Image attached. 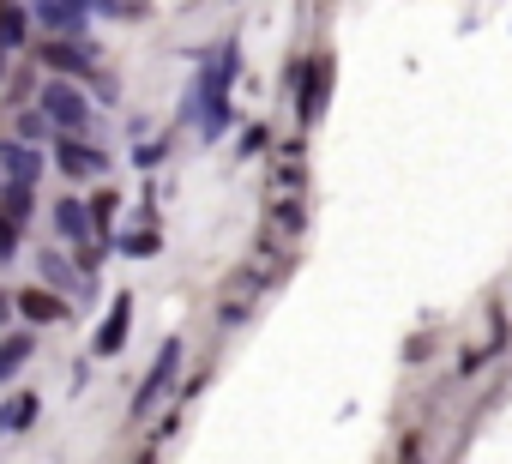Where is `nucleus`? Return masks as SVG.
Listing matches in <instances>:
<instances>
[{
    "instance_id": "nucleus-20",
    "label": "nucleus",
    "mask_w": 512,
    "mask_h": 464,
    "mask_svg": "<svg viewBox=\"0 0 512 464\" xmlns=\"http://www.w3.org/2000/svg\"><path fill=\"white\" fill-rule=\"evenodd\" d=\"M49 127H55V121H49L43 109H19V139H43Z\"/></svg>"
},
{
    "instance_id": "nucleus-7",
    "label": "nucleus",
    "mask_w": 512,
    "mask_h": 464,
    "mask_svg": "<svg viewBox=\"0 0 512 464\" xmlns=\"http://www.w3.org/2000/svg\"><path fill=\"white\" fill-rule=\"evenodd\" d=\"M37 55H43L61 79H67V73H91V67H97V49H91L85 37H49Z\"/></svg>"
},
{
    "instance_id": "nucleus-4",
    "label": "nucleus",
    "mask_w": 512,
    "mask_h": 464,
    "mask_svg": "<svg viewBox=\"0 0 512 464\" xmlns=\"http://www.w3.org/2000/svg\"><path fill=\"white\" fill-rule=\"evenodd\" d=\"M266 284H272V278H266L260 266H241V272L229 278V302L217 308V326H241V320L253 314V302L266 296Z\"/></svg>"
},
{
    "instance_id": "nucleus-15",
    "label": "nucleus",
    "mask_w": 512,
    "mask_h": 464,
    "mask_svg": "<svg viewBox=\"0 0 512 464\" xmlns=\"http://www.w3.org/2000/svg\"><path fill=\"white\" fill-rule=\"evenodd\" d=\"M43 31H79L85 25V7H67V0H37V13H31Z\"/></svg>"
},
{
    "instance_id": "nucleus-19",
    "label": "nucleus",
    "mask_w": 512,
    "mask_h": 464,
    "mask_svg": "<svg viewBox=\"0 0 512 464\" xmlns=\"http://www.w3.org/2000/svg\"><path fill=\"white\" fill-rule=\"evenodd\" d=\"M115 248H121V254H133V260H151V254H157V248H163V242H157V236H151V229H139V236H121V242H115Z\"/></svg>"
},
{
    "instance_id": "nucleus-23",
    "label": "nucleus",
    "mask_w": 512,
    "mask_h": 464,
    "mask_svg": "<svg viewBox=\"0 0 512 464\" xmlns=\"http://www.w3.org/2000/svg\"><path fill=\"white\" fill-rule=\"evenodd\" d=\"M163 151H169V145H163V139H151V145H139V157H133V163H139V169H157V163H163Z\"/></svg>"
},
{
    "instance_id": "nucleus-14",
    "label": "nucleus",
    "mask_w": 512,
    "mask_h": 464,
    "mask_svg": "<svg viewBox=\"0 0 512 464\" xmlns=\"http://www.w3.org/2000/svg\"><path fill=\"white\" fill-rule=\"evenodd\" d=\"M31 356H37V338H31V332H13V338H0V386H7V380H13V374L31 362Z\"/></svg>"
},
{
    "instance_id": "nucleus-13",
    "label": "nucleus",
    "mask_w": 512,
    "mask_h": 464,
    "mask_svg": "<svg viewBox=\"0 0 512 464\" xmlns=\"http://www.w3.org/2000/svg\"><path fill=\"white\" fill-rule=\"evenodd\" d=\"M272 223L284 229V236H302V229H308V199L290 187V193H278L272 199Z\"/></svg>"
},
{
    "instance_id": "nucleus-1",
    "label": "nucleus",
    "mask_w": 512,
    "mask_h": 464,
    "mask_svg": "<svg viewBox=\"0 0 512 464\" xmlns=\"http://www.w3.org/2000/svg\"><path fill=\"white\" fill-rule=\"evenodd\" d=\"M181 356H187V344L181 338H163V350H157V362L145 368V380H139V392H133V416H151L163 398H169V386H175V374H181Z\"/></svg>"
},
{
    "instance_id": "nucleus-16",
    "label": "nucleus",
    "mask_w": 512,
    "mask_h": 464,
    "mask_svg": "<svg viewBox=\"0 0 512 464\" xmlns=\"http://www.w3.org/2000/svg\"><path fill=\"white\" fill-rule=\"evenodd\" d=\"M25 37H31V19H25L19 7H0V43H7V49H25Z\"/></svg>"
},
{
    "instance_id": "nucleus-5",
    "label": "nucleus",
    "mask_w": 512,
    "mask_h": 464,
    "mask_svg": "<svg viewBox=\"0 0 512 464\" xmlns=\"http://www.w3.org/2000/svg\"><path fill=\"white\" fill-rule=\"evenodd\" d=\"M55 169H61L67 181H85V175H103V169H109V151L85 145V133H61V139H55Z\"/></svg>"
},
{
    "instance_id": "nucleus-27",
    "label": "nucleus",
    "mask_w": 512,
    "mask_h": 464,
    "mask_svg": "<svg viewBox=\"0 0 512 464\" xmlns=\"http://www.w3.org/2000/svg\"><path fill=\"white\" fill-rule=\"evenodd\" d=\"M7 55H13V49H7V43H0V79H7Z\"/></svg>"
},
{
    "instance_id": "nucleus-22",
    "label": "nucleus",
    "mask_w": 512,
    "mask_h": 464,
    "mask_svg": "<svg viewBox=\"0 0 512 464\" xmlns=\"http://www.w3.org/2000/svg\"><path fill=\"white\" fill-rule=\"evenodd\" d=\"M260 151H272V127H247L241 133V157H260Z\"/></svg>"
},
{
    "instance_id": "nucleus-21",
    "label": "nucleus",
    "mask_w": 512,
    "mask_h": 464,
    "mask_svg": "<svg viewBox=\"0 0 512 464\" xmlns=\"http://www.w3.org/2000/svg\"><path fill=\"white\" fill-rule=\"evenodd\" d=\"M19 229H25V223H13L7 211H0V260H13V254H19Z\"/></svg>"
},
{
    "instance_id": "nucleus-28",
    "label": "nucleus",
    "mask_w": 512,
    "mask_h": 464,
    "mask_svg": "<svg viewBox=\"0 0 512 464\" xmlns=\"http://www.w3.org/2000/svg\"><path fill=\"white\" fill-rule=\"evenodd\" d=\"M0 181H7V175H0Z\"/></svg>"
},
{
    "instance_id": "nucleus-24",
    "label": "nucleus",
    "mask_w": 512,
    "mask_h": 464,
    "mask_svg": "<svg viewBox=\"0 0 512 464\" xmlns=\"http://www.w3.org/2000/svg\"><path fill=\"white\" fill-rule=\"evenodd\" d=\"M91 7H97V13H109V19H121V13H139L133 0H91Z\"/></svg>"
},
{
    "instance_id": "nucleus-3",
    "label": "nucleus",
    "mask_w": 512,
    "mask_h": 464,
    "mask_svg": "<svg viewBox=\"0 0 512 464\" xmlns=\"http://www.w3.org/2000/svg\"><path fill=\"white\" fill-rule=\"evenodd\" d=\"M332 79H338V61H332V55H314V61L302 67V97H296V121H302V127H314V121L326 115Z\"/></svg>"
},
{
    "instance_id": "nucleus-25",
    "label": "nucleus",
    "mask_w": 512,
    "mask_h": 464,
    "mask_svg": "<svg viewBox=\"0 0 512 464\" xmlns=\"http://www.w3.org/2000/svg\"><path fill=\"white\" fill-rule=\"evenodd\" d=\"M13 308H19V296H13V290H0V320H7Z\"/></svg>"
},
{
    "instance_id": "nucleus-17",
    "label": "nucleus",
    "mask_w": 512,
    "mask_h": 464,
    "mask_svg": "<svg viewBox=\"0 0 512 464\" xmlns=\"http://www.w3.org/2000/svg\"><path fill=\"white\" fill-rule=\"evenodd\" d=\"M37 266H43V278H49V290H67V296H73V266H67L61 254H37Z\"/></svg>"
},
{
    "instance_id": "nucleus-18",
    "label": "nucleus",
    "mask_w": 512,
    "mask_h": 464,
    "mask_svg": "<svg viewBox=\"0 0 512 464\" xmlns=\"http://www.w3.org/2000/svg\"><path fill=\"white\" fill-rule=\"evenodd\" d=\"M115 205H121V193H91V223H97V242L109 236V223H115Z\"/></svg>"
},
{
    "instance_id": "nucleus-12",
    "label": "nucleus",
    "mask_w": 512,
    "mask_h": 464,
    "mask_svg": "<svg viewBox=\"0 0 512 464\" xmlns=\"http://www.w3.org/2000/svg\"><path fill=\"white\" fill-rule=\"evenodd\" d=\"M0 211H7L13 223H31V211H37V181H0Z\"/></svg>"
},
{
    "instance_id": "nucleus-26",
    "label": "nucleus",
    "mask_w": 512,
    "mask_h": 464,
    "mask_svg": "<svg viewBox=\"0 0 512 464\" xmlns=\"http://www.w3.org/2000/svg\"><path fill=\"white\" fill-rule=\"evenodd\" d=\"M139 464H157V446H145V452H139Z\"/></svg>"
},
{
    "instance_id": "nucleus-9",
    "label": "nucleus",
    "mask_w": 512,
    "mask_h": 464,
    "mask_svg": "<svg viewBox=\"0 0 512 464\" xmlns=\"http://www.w3.org/2000/svg\"><path fill=\"white\" fill-rule=\"evenodd\" d=\"M19 296V314L31 320V326H61L67 314H73V302L61 296V290H13Z\"/></svg>"
},
{
    "instance_id": "nucleus-2",
    "label": "nucleus",
    "mask_w": 512,
    "mask_h": 464,
    "mask_svg": "<svg viewBox=\"0 0 512 464\" xmlns=\"http://www.w3.org/2000/svg\"><path fill=\"white\" fill-rule=\"evenodd\" d=\"M37 109H43L61 133H85V127H91V97H85L73 79H49L43 97H37Z\"/></svg>"
},
{
    "instance_id": "nucleus-10",
    "label": "nucleus",
    "mask_w": 512,
    "mask_h": 464,
    "mask_svg": "<svg viewBox=\"0 0 512 464\" xmlns=\"http://www.w3.org/2000/svg\"><path fill=\"white\" fill-rule=\"evenodd\" d=\"M0 175H7V181H37L43 175V151L31 145V139H0Z\"/></svg>"
},
{
    "instance_id": "nucleus-11",
    "label": "nucleus",
    "mask_w": 512,
    "mask_h": 464,
    "mask_svg": "<svg viewBox=\"0 0 512 464\" xmlns=\"http://www.w3.org/2000/svg\"><path fill=\"white\" fill-rule=\"evenodd\" d=\"M37 416H43V398H37V392H13L7 404H0V440L25 434V428H31Z\"/></svg>"
},
{
    "instance_id": "nucleus-6",
    "label": "nucleus",
    "mask_w": 512,
    "mask_h": 464,
    "mask_svg": "<svg viewBox=\"0 0 512 464\" xmlns=\"http://www.w3.org/2000/svg\"><path fill=\"white\" fill-rule=\"evenodd\" d=\"M127 332H133V296L121 290V296L109 302V314H103V326H97V338H91V356H97V362H109V356H121V350H127Z\"/></svg>"
},
{
    "instance_id": "nucleus-8",
    "label": "nucleus",
    "mask_w": 512,
    "mask_h": 464,
    "mask_svg": "<svg viewBox=\"0 0 512 464\" xmlns=\"http://www.w3.org/2000/svg\"><path fill=\"white\" fill-rule=\"evenodd\" d=\"M55 229H61V242H73V248H85V242H97V223H91V199H55Z\"/></svg>"
}]
</instances>
